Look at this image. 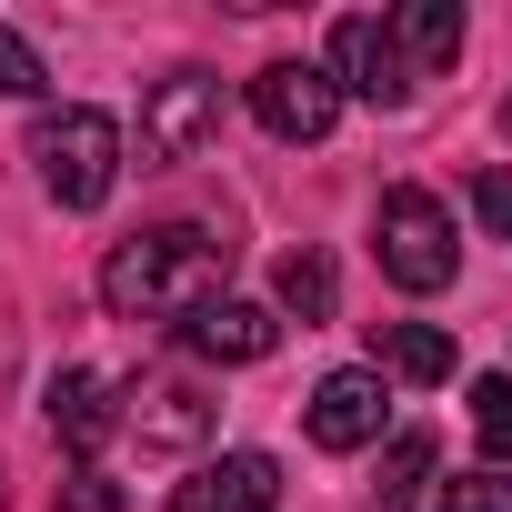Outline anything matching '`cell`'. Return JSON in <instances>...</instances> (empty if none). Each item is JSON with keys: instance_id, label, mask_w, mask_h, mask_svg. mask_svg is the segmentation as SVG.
<instances>
[{"instance_id": "obj_19", "label": "cell", "mask_w": 512, "mask_h": 512, "mask_svg": "<svg viewBox=\"0 0 512 512\" xmlns=\"http://www.w3.org/2000/svg\"><path fill=\"white\" fill-rule=\"evenodd\" d=\"M61 512H131V502H121V482H111L101 462H71V482H61Z\"/></svg>"}, {"instance_id": "obj_15", "label": "cell", "mask_w": 512, "mask_h": 512, "mask_svg": "<svg viewBox=\"0 0 512 512\" xmlns=\"http://www.w3.org/2000/svg\"><path fill=\"white\" fill-rule=\"evenodd\" d=\"M472 432H482L492 462H512V372H482L472 382Z\"/></svg>"}, {"instance_id": "obj_14", "label": "cell", "mask_w": 512, "mask_h": 512, "mask_svg": "<svg viewBox=\"0 0 512 512\" xmlns=\"http://www.w3.org/2000/svg\"><path fill=\"white\" fill-rule=\"evenodd\" d=\"M332 302H342L332 262H322V251H292V262H282V312H302V322H332Z\"/></svg>"}, {"instance_id": "obj_1", "label": "cell", "mask_w": 512, "mask_h": 512, "mask_svg": "<svg viewBox=\"0 0 512 512\" xmlns=\"http://www.w3.org/2000/svg\"><path fill=\"white\" fill-rule=\"evenodd\" d=\"M231 282V241L201 231V221H151L131 241H111V262H101V302L121 322H191L201 302H221Z\"/></svg>"}, {"instance_id": "obj_10", "label": "cell", "mask_w": 512, "mask_h": 512, "mask_svg": "<svg viewBox=\"0 0 512 512\" xmlns=\"http://www.w3.org/2000/svg\"><path fill=\"white\" fill-rule=\"evenodd\" d=\"M272 342H282V322L262 302H231V292L181 322V352H201V362H272Z\"/></svg>"}, {"instance_id": "obj_9", "label": "cell", "mask_w": 512, "mask_h": 512, "mask_svg": "<svg viewBox=\"0 0 512 512\" xmlns=\"http://www.w3.org/2000/svg\"><path fill=\"white\" fill-rule=\"evenodd\" d=\"M382 412H392V392H382V372H332V382L312 392V412H302V432H312L322 452H362V442H382Z\"/></svg>"}, {"instance_id": "obj_20", "label": "cell", "mask_w": 512, "mask_h": 512, "mask_svg": "<svg viewBox=\"0 0 512 512\" xmlns=\"http://www.w3.org/2000/svg\"><path fill=\"white\" fill-rule=\"evenodd\" d=\"M432 512H512V482H502V472H472V482H452Z\"/></svg>"}, {"instance_id": "obj_5", "label": "cell", "mask_w": 512, "mask_h": 512, "mask_svg": "<svg viewBox=\"0 0 512 512\" xmlns=\"http://www.w3.org/2000/svg\"><path fill=\"white\" fill-rule=\"evenodd\" d=\"M221 141V81L211 71H171L141 101V161H191Z\"/></svg>"}, {"instance_id": "obj_2", "label": "cell", "mask_w": 512, "mask_h": 512, "mask_svg": "<svg viewBox=\"0 0 512 512\" xmlns=\"http://www.w3.org/2000/svg\"><path fill=\"white\" fill-rule=\"evenodd\" d=\"M31 161H41V191L61 211H101L111 181H121V121L91 111V101H61L31 121Z\"/></svg>"}, {"instance_id": "obj_17", "label": "cell", "mask_w": 512, "mask_h": 512, "mask_svg": "<svg viewBox=\"0 0 512 512\" xmlns=\"http://www.w3.org/2000/svg\"><path fill=\"white\" fill-rule=\"evenodd\" d=\"M472 221H482L492 241H512V161H492V171H472Z\"/></svg>"}, {"instance_id": "obj_12", "label": "cell", "mask_w": 512, "mask_h": 512, "mask_svg": "<svg viewBox=\"0 0 512 512\" xmlns=\"http://www.w3.org/2000/svg\"><path fill=\"white\" fill-rule=\"evenodd\" d=\"M111 422H121V412H111V382H101V372H81V362H71V372H61V382H51V432H61V442H71V452H91V442H101V432H111Z\"/></svg>"}, {"instance_id": "obj_11", "label": "cell", "mask_w": 512, "mask_h": 512, "mask_svg": "<svg viewBox=\"0 0 512 512\" xmlns=\"http://www.w3.org/2000/svg\"><path fill=\"white\" fill-rule=\"evenodd\" d=\"M382 21H392V51H402L412 81L462 61V0H402V11H382Z\"/></svg>"}, {"instance_id": "obj_6", "label": "cell", "mask_w": 512, "mask_h": 512, "mask_svg": "<svg viewBox=\"0 0 512 512\" xmlns=\"http://www.w3.org/2000/svg\"><path fill=\"white\" fill-rule=\"evenodd\" d=\"M251 121H262L272 141H322L342 121V91L322 61H272L262 81H251Z\"/></svg>"}, {"instance_id": "obj_8", "label": "cell", "mask_w": 512, "mask_h": 512, "mask_svg": "<svg viewBox=\"0 0 512 512\" xmlns=\"http://www.w3.org/2000/svg\"><path fill=\"white\" fill-rule=\"evenodd\" d=\"M171 512H282V462L272 452H221L171 492Z\"/></svg>"}, {"instance_id": "obj_16", "label": "cell", "mask_w": 512, "mask_h": 512, "mask_svg": "<svg viewBox=\"0 0 512 512\" xmlns=\"http://www.w3.org/2000/svg\"><path fill=\"white\" fill-rule=\"evenodd\" d=\"M422 482H432V432H402V442L382 452V492H392V502H412Z\"/></svg>"}, {"instance_id": "obj_4", "label": "cell", "mask_w": 512, "mask_h": 512, "mask_svg": "<svg viewBox=\"0 0 512 512\" xmlns=\"http://www.w3.org/2000/svg\"><path fill=\"white\" fill-rule=\"evenodd\" d=\"M322 71H332V91H342V101H382V111H402V101L422 91V81L402 71V51H392V21H382V11L332 21V61H322Z\"/></svg>"}, {"instance_id": "obj_22", "label": "cell", "mask_w": 512, "mask_h": 512, "mask_svg": "<svg viewBox=\"0 0 512 512\" xmlns=\"http://www.w3.org/2000/svg\"><path fill=\"white\" fill-rule=\"evenodd\" d=\"M502 121H512V101H502Z\"/></svg>"}, {"instance_id": "obj_21", "label": "cell", "mask_w": 512, "mask_h": 512, "mask_svg": "<svg viewBox=\"0 0 512 512\" xmlns=\"http://www.w3.org/2000/svg\"><path fill=\"white\" fill-rule=\"evenodd\" d=\"M0 502H11V472H0Z\"/></svg>"}, {"instance_id": "obj_18", "label": "cell", "mask_w": 512, "mask_h": 512, "mask_svg": "<svg viewBox=\"0 0 512 512\" xmlns=\"http://www.w3.org/2000/svg\"><path fill=\"white\" fill-rule=\"evenodd\" d=\"M41 81H51L41 51H31L21 31H0V101H41Z\"/></svg>"}, {"instance_id": "obj_7", "label": "cell", "mask_w": 512, "mask_h": 512, "mask_svg": "<svg viewBox=\"0 0 512 512\" xmlns=\"http://www.w3.org/2000/svg\"><path fill=\"white\" fill-rule=\"evenodd\" d=\"M121 422H131L151 452H191V442H211L221 402H211L201 382H131V392H121Z\"/></svg>"}, {"instance_id": "obj_13", "label": "cell", "mask_w": 512, "mask_h": 512, "mask_svg": "<svg viewBox=\"0 0 512 512\" xmlns=\"http://www.w3.org/2000/svg\"><path fill=\"white\" fill-rule=\"evenodd\" d=\"M382 372H402V382H442V372H452V332H432V322H392V332H382Z\"/></svg>"}, {"instance_id": "obj_3", "label": "cell", "mask_w": 512, "mask_h": 512, "mask_svg": "<svg viewBox=\"0 0 512 512\" xmlns=\"http://www.w3.org/2000/svg\"><path fill=\"white\" fill-rule=\"evenodd\" d=\"M372 241H382V272H392L402 292H442V282L462 272V231H452V211H442L432 191H382Z\"/></svg>"}]
</instances>
